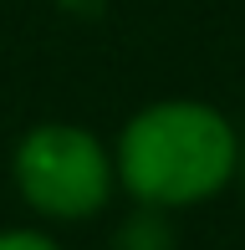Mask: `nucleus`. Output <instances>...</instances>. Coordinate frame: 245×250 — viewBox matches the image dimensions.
<instances>
[{
  "mask_svg": "<svg viewBox=\"0 0 245 250\" xmlns=\"http://www.w3.org/2000/svg\"><path fill=\"white\" fill-rule=\"evenodd\" d=\"M118 189L138 209L179 214L240 184V128L199 97H159L113 138Z\"/></svg>",
  "mask_w": 245,
  "mask_h": 250,
  "instance_id": "nucleus-1",
  "label": "nucleus"
},
{
  "mask_svg": "<svg viewBox=\"0 0 245 250\" xmlns=\"http://www.w3.org/2000/svg\"><path fill=\"white\" fill-rule=\"evenodd\" d=\"M10 184L41 225H87L118 194L113 143L82 123H36L10 148Z\"/></svg>",
  "mask_w": 245,
  "mask_h": 250,
  "instance_id": "nucleus-2",
  "label": "nucleus"
},
{
  "mask_svg": "<svg viewBox=\"0 0 245 250\" xmlns=\"http://www.w3.org/2000/svg\"><path fill=\"white\" fill-rule=\"evenodd\" d=\"M118 250H174L163 214L159 209H138V220L118 230Z\"/></svg>",
  "mask_w": 245,
  "mask_h": 250,
  "instance_id": "nucleus-3",
  "label": "nucleus"
},
{
  "mask_svg": "<svg viewBox=\"0 0 245 250\" xmlns=\"http://www.w3.org/2000/svg\"><path fill=\"white\" fill-rule=\"evenodd\" d=\"M0 250H66L51 230L41 225H5L0 230Z\"/></svg>",
  "mask_w": 245,
  "mask_h": 250,
  "instance_id": "nucleus-4",
  "label": "nucleus"
},
{
  "mask_svg": "<svg viewBox=\"0 0 245 250\" xmlns=\"http://www.w3.org/2000/svg\"><path fill=\"white\" fill-rule=\"evenodd\" d=\"M61 10H72V16H97L102 10V0H57Z\"/></svg>",
  "mask_w": 245,
  "mask_h": 250,
  "instance_id": "nucleus-5",
  "label": "nucleus"
},
{
  "mask_svg": "<svg viewBox=\"0 0 245 250\" xmlns=\"http://www.w3.org/2000/svg\"><path fill=\"white\" fill-rule=\"evenodd\" d=\"M240 184H245V133H240Z\"/></svg>",
  "mask_w": 245,
  "mask_h": 250,
  "instance_id": "nucleus-6",
  "label": "nucleus"
}]
</instances>
